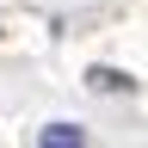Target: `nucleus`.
I'll return each mask as SVG.
<instances>
[{
  "instance_id": "f03ea898",
  "label": "nucleus",
  "mask_w": 148,
  "mask_h": 148,
  "mask_svg": "<svg viewBox=\"0 0 148 148\" xmlns=\"http://www.w3.org/2000/svg\"><path fill=\"white\" fill-rule=\"evenodd\" d=\"M86 80L99 86V92H130V74H117V68H92Z\"/></svg>"
},
{
  "instance_id": "f257e3e1",
  "label": "nucleus",
  "mask_w": 148,
  "mask_h": 148,
  "mask_svg": "<svg viewBox=\"0 0 148 148\" xmlns=\"http://www.w3.org/2000/svg\"><path fill=\"white\" fill-rule=\"evenodd\" d=\"M37 148H86V136L74 123H43V136H37Z\"/></svg>"
}]
</instances>
